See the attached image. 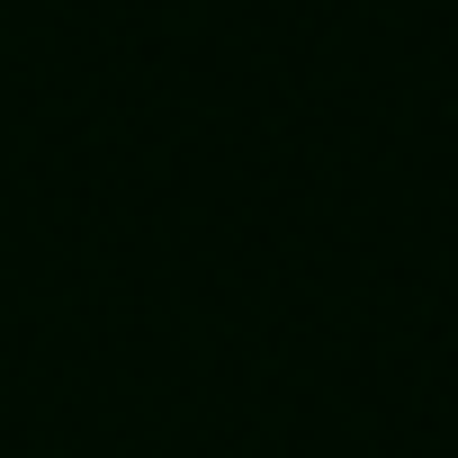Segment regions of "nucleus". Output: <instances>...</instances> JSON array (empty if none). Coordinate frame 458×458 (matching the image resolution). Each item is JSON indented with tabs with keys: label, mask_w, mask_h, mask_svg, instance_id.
Listing matches in <instances>:
<instances>
[]
</instances>
